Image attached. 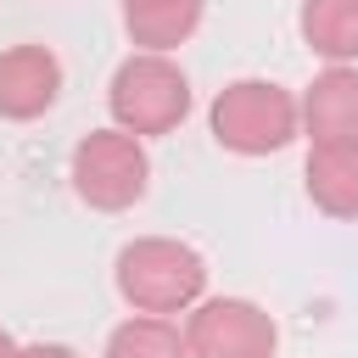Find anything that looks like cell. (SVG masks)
I'll list each match as a JSON object with an SVG mask.
<instances>
[{"label":"cell","mask_w":358,"mask_h":358,"mask_svg":"<svg viewBox=\"0 0 358 358\" xmlns=\"http://www.w3.org/2000/svg\"><path fill=\"white\" fill-rule=\"evenodd\" d=\"M11 358H78V352L62 347V341H28V347H17Z\"/></svg>","instance_id":"obj_12"},{"label":"cell","mask_w":358,"mask_h":358,"mask_svg":"<svg viewBox=\"0 0 358 358\" xmlns=\"http://www.w3.org/2000/svg\"><path fill=\"white\" fill-rule=\"evenodd\" d=\"M213 140L224 151H241V157H268L280 145L296 140L302 129V112H296V95L280 90L274 78H235L213 95Z\"/></svg>","instance_id":"obj_2"},{"label":"cell","mask_w":358,"mask_h":358,"mask_svg":"<svg viewBox=\"0 0 358 358\" xmlns=\"http://www.w3.org/2000/svg\"><path fill=\"white\" fill-rule=\"evenodd\" d=\"M308 145H358V67L330 62L296 101Z\"/></svg>","instance_id":"obj_7"},{"label":"cell","mask_w":358,"mask_h":358,"mask_svg":"<svg viewBox=\"0 0 358 358\" xmlns=\"http://www.w3.org/2000/svg\"><path fill=\"white\" fill-rule=\"evenodd\" d=\"M106 106H112V123L140 134V140L145 134H168L190 112V78L162 50H134L129 62H117Z\"/></svg>","instance_id":"obj_3"},{"label":"cell","mask_w":358,"mask_h":358,"mask_svg":"<svg viewBox=\"0 0 358 358\" xmlns=\"http://www.w3.org/2000/svg\"><path fill=\"white\" fill-rule=\"evenodd\" d=\"M308 196L330 218H358V145H308Z\"/></svg>","instance_id":"obj_8"},{"label":"cell","mask_w":358,"mask_h":358,"mask_svg":"<svg viewBox=\"0 0 358 358\" xmlns=\"http://www.w3.org/2000/svg\"><path fill=\"white\" fill-rule=\"evenodd\" d=\"M207 291V263L173 235H140L117 252V296L134 313H185Z\"/></svg>","instance_id":"obj_1"},{"label":"cell","mask_w":358,"mask_h":358,"mask_svg":"<svg viewBox=\"0 0 358 358\" xmlns=\"http://www.w3.org/2000/svg\"><path fill=\"white\" fill-rule=\"evenodd\" d=\"M302 39L324 62H352L358 56V0H302L296 17Z\"/></svg>","instance_id":"obj_10"},{"label":"cell","mask_w":358,"mask_h":358,"mask_svg":"<svg viewBox=\"0 0 358 358\" xmlns=\"http://www.w3.org/2000/svg\"><path fill=\"white\" fill-rule=\"evenodd\" d=\"M274 347H280L274 319L246 296H207L185 319L190 358H274Z\"/></svg>","instance_id":"obj_5"},{"label":"cell","mask_w":358,"mask_h":358,"mask_svg":"<svg viewBox=\"0 0 358 358\" xmlns=\"http://www.w3.org/2000/svg\"><path fill=\"white\" fill-rule=\"evenodd\" d=\"M106 358H190V352L179 324H168L162 313H134L106 336Z\"/></svg>","instance_id":"obj_11"},{"label":"cell","mask_w":358,"mask_h":358,"mask_svg":"<svg viewBox=\"0 0 358 358\" xmlns=\"http://www.w3.org/2000/svg\"><path fill=\"white\" fill-rule=\"evenodd\" d=\"M145 179H151V157L140 145V134L129 129H90L78 145H73V190L101 207V213H123L145 196Z\"/></svg>","instance_id":"obj_4"},{"label":"cell","mask_w":358,"mask_h":358,"mask_svg":"<svg viewBox=\"0 0 358 358\" xmlns=\"http://www.w3.org/2000/svg\"><path fill=\"white\" fill-rule=\"evenodd\" d=\"M201 0H123V28L140 50H173L196 34Z\"/></svg>","instance_id":"obj_9"},{"label":"cell","mask_w":358,"mask_h":358,"mask_svg":"<svg viewBox=\"0 0 358 358\" xmlns=\"http://www.w3.org/2000/svg\"><path fill=\"white\" fill-rule=\"evenodd\" d=\"M62 95V62L50 45H11L0 50V117L28 123L50 112Z\"/></svg>","instance_id":"obj_6"},{"label":"cell","mask_w":358,"mask_h":358,"mask_svg":"<svg viewBox=\"0 0 358 358\" xmlns=\"http://www.w3.org/2000/svg\"><path fill=\"white\" fill-rule=\"evenodd\" d=\"M11 352H17V341H11L6 330H0V358H11Z\"/></svg>","instance_id":"obj_13"}]
</instances>
